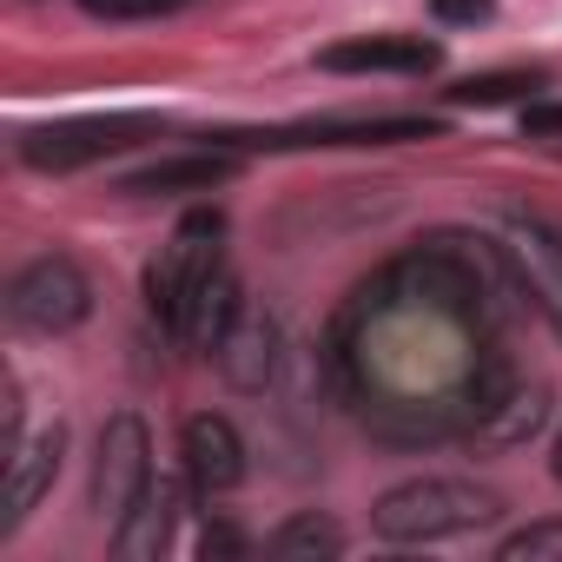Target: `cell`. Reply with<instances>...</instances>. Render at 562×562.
Listing matches in <instances>:
<instances>
[{"label": "cell", "mask_w": 562, "mask_h": 562, "mask_svg": "<svg viewBox=\"0 0 562 562\" xmlns=\"http://www.w3.org/2000/svg\"><path fill=\"white\" fill-rule=\"evenodd\" d=\"M496 516H503V496L470 476H411L371 503V529L384 542H443V536H470Z\"/></svg>", "instance_id": "obj_1"}, {"label": "cell", "mask_w": 562, "mask_h": 562, "mask_svg": "<svg viewBox=\"0 0 562 562\" xmlns=\"http://www.w3.org/2000/svg\"><path fill=\"white\" fill-rule=\"evenodd\" d=\"M218 265H225V218L218 212H192L172 232V245L146 265V305H153V318L166 331H186V312H192L199 285Z\"/></svg>", "instance_id": "obj_2"}, {"label": "cell", "mask_w": 562, "mask_h": 562, "mask_svg": "<svg viewBox=\"0 0 562 562\" xmlns=\"http://www.w3.org/2000/svg\"><path fill=\"white\" fill-rule=\"evenodd\" d=\"M153 133H159L153 113H80V120H54V126L21 133V159L34 172H80V166H100V159L153 139Z\"/></svg>", "instance_id": "obj_3"}, {"label": "cell", "mask_w": 562, "mask_h": 562, "mask_svg": "<svg viewBox=\"0 0 562 562\" xmlns=\"http://www.w3.org/2000/svg\"><path fill=\"white\" fill-rule=\"evenodd\" d=\"M93 312V278L67 258V251H47L34 258L14 285H8V318L21 331H41V338H60L74 325H87Z\"/></svg>", "instance_id": "obj_4"}, {"label": "cell", "mask_w": 562, "mask_h": 562, "mask_svg": "<svg viewBox=\"0 0 562 562\" xmlns=\"http://www.w3.org/2000/svg\"><path fill=\"white\" fill-rule=\"evenodd\" d=\"M503 258H509V278H516V292L555 325L562 338V232L536 212H509L503 218Z\"/></svg>", "instance_id": "obj_5"}, {"label": "cell", "mask_w": 562, "mask_h": 562, "mask_svg": "<svg viewBox=\"0 0 562 562\" xmlns=\"http://www.w3.org/2000/svg\"><path fill=\"white\" fill-rule=\"evenodd\" d=\"M146 483H153V463H146V424H139L133 411H120V417H106L100 450H93V516L120 522V516L139 503Z\"/></svg>", "instance_id": "obj_6"}, {"label": "cell", "mask_w": 562, "mask_h": 562, "mask_svg": "<svg viewBox=\"0 0 562 562\" xmlns=\"http://www.w3.org/2000/svg\"><path fill=\"white\" fill-rule=\"evenodd\" d=\"M437 60H443V47L424 34H358V41H338L318 54L325 74H404V80L437 74Z\"/></svg>", "instance_id": "obj_7"}, {"label": "cell", "mask_w": 562, "mask_h": 562, "mask_svg": "<svg viewBox=\"0 0 562 562\" xmlns=\"http://www.w3.org/2000/svg\"><path fill=\"white\" fill-rule=\"evenodd\" d=\"M443 126L437 120H312V126H285V133H258V139H238V146H271V153H285V146H404V139H437Z\"/></svg>", "instance_id": "obj_8"}, {"label": "cell", "mask_w": 562, "mask_h": 562, "mask_svg": "<svg viewBox=\"0 0 562 562\" xmlns=\"http://www.w3.org/2000/svg\"><path fill=\"white\" fill-rule=\"evenodd\" d=\"M60 450H67V430L54 424V430H41L34 443H21V450L8 457V483H0V536H14V529L34 516V503H41L47 483L60 476Z\"/></svg>", "instance_id": "obj_9"}, {"label": "cell", "mask_w": 562, "mask_h": 562, "mask_svg": "<svg viewBox=\"0 0 562 562\" xmlns=\"http://www.w3.org/2000/svg\"><path fill=\"white\" fill-rule=\"evenodd\" d=\"M179 450H186V470H192V483L212 496V490H232V483H245V437L225 424V417H212V411H199V417H186V430H179Z\"/></svg>", "instance_id": "obj_10"}, {"label": "cell", "mask_w": 562, "mask_h": 562, "mask_svg": "<svg viewBox=\"0 0 562 562\" xmlns=\"http://www.w3.org/2000/svg\"><path fill=\"white\" fill-rule=\"evenodd\" d=\"M232 179V153H166L120 179L126 199H172V192H212Z\"/></svg>", "instance_id": "obj_11"}, {"label": "cell", "mask_w": 562, "mask_h": 562, "mask_svg": "<svg viewBox=\"0 0 562 562\" xmlns=\"http://www.w3.org/2000/svg\"><path fill=\"white\" fill-rule=\"evenodd\" d=\"M172 516H179V490H172V483H146V490H139V503L120 516L113 549H120L126 562H153V555L172 542Z\"/></svg>", "instance_id": "obj_12"}, {"label": "cell", "mask_w": 562, "mask_h": 562, "mask_svg": "<svg viewBox=\"0 0 562 562\" xmlns=\"http://www.w3.org/2000/svg\"><path fill=\"white\" fill-rule=\"evenodd\" d=\"M238 312H245L238 278H232V265H218L205 285H199V299H192V312H186V331H179V338H192L199 351H218V345H225V331L238 325Z\"/></svg>", "instance_id": "obj_13"}, {"label": "cell", "mask_w": 562, "mask_h": 562, "mask_svg": "<svg viewBox=\"0 0 562 562\" xmlns=\"http://www.w3.org/2000/svg\"><path fill=\"white\" fill-rule=\"evenodd\" d=\"M536 424H542V384H509L470 430H476V443H490V450H509V443H529L536 437Z\"/></svg>", "instance_id": "obj_14"}, {"label": "cell", "mask_w": 562, "mask_h": 562, "mask_svg": "<svg viewBox=\"0 0 562 562\" xmlns=\"http://www.w3.org/2000/svg\"><path fill=\"white\" fill-rule=\"evenodd\" d=\"M278 351V331L265 325V318H251V312H238V325L225 331V345H218V358H225V378L232 384H245V391H258L265 378H271V358Z\"/></svg>", "instance_id": "obj_15"}, {"label": "cell", "mask_w": 562, "mask_h": 562, "mask_svg": "<svg viewBox=\"0 0 562 562\" xmlns=\"http://www.w3.org/2000/svg\"><path fill=\"white\" fill-rule=\"evenodd\" d=\"M265 549H271L278 562H331V555H345V529H338L331 516H318V509H299L292 522L271 529Z\"/></svg>", "instance_id": "obj_16"}, {"label": "cell", "mask_w": 562, "mask_h": 562, "mask_svg": "<svg viewBox=\"0 0 562 562\" xmlns=\"http://www.w3.org/2000/svg\"><path fill=\"white\" fill-rule=\"evenodd\" d=\"M542 74H522V67H503V74H470L450 87V106H503V100H536Z\"/></svg>", "instance_id": "obj_17"}, {"label": "cell", "mask_w": 562, "mask_h": 562, "mask_svg": "<svg viewBox=\"0 0 562 562\" xmlns=\"http://www.w3.org/2000/svg\"><path fill=\"white\" fill-rule=\"evenodd\" d=\"M496 562H562V516L503 536V542H496Z\"/></svg>", "instance_id": "obj_18"}, {"label": "cell", "mask_w": 562, "mask_h": 562, "mask_svg": "<svg viewBox=\"0 0 562 562\" xmlns=\"http://www.w3.org/2000/svg\"><path fill=\"white\" fill-rule=\"evenodd\" d=\"M80 8L93 21H159V14L179 8V0H80Z\"/></svg>", "instance_id": "obj_19"}, {"label": "cell", "mask_w": 562, "mask_h": 562, "mask_svg": "<svg viewBox=\"0 0 562 562\" xmlns=\"http://www.w3.org/2000/svg\"><path fill=\"white\" fill-rule=\"evenodd\" d=\"M430 14H437L443 27H476V21L496 14V0H430Z\"/></svg>", "instance_id": "obj_20"}, {"label": "cell", "mask_w": 562, "mask_h": 562, "mask_svg": "<svg viewBox=\"0 0 562 562\" xmlns=\"http://www.w3.org/2000/svg\"><path fill=\"white\" fill-rule=\"evenodd\" d=\"M522 126H529V133H562V106H536V100H529V106H522Z\"/></svg>", "instance_id": "obj_21"}, {"label": "cell", "mask_w": 562, "mask_h": 562, "mask_svg": "<svg viewBox=\"0 0 562 562\" xmlns=\"http://www.w3.org/2000/svg\"><path fill=\"white\" fill-rule=\"evenodd\" d=\"M199 549H205V555H238L245 542H238L232 529H205V542H199Z\"/></svg>", "instance_id": "obj_22"}, {"label": "cell", "mask_w": 562, "mask_h": 562, "mask_svg": "<svg viewBox=\"0 0 562 562\" xmlns=\"http://www.w3.org/2000/svg\"><path fill=\"white\" fill-rule=\"evenodd\" d=\"M549 470H555V483H562V430H555V457H549Z\"/></svg>", "instance_id": "obj_23"}]
</instances>
